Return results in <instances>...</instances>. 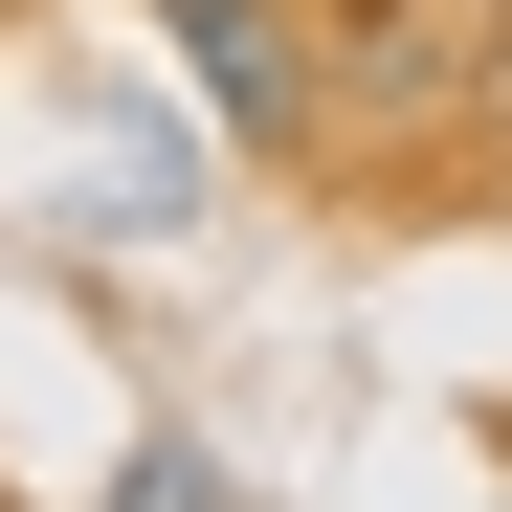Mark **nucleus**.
I'll return each mask as SVG.
<instances>
[{"instance_id":"f257e3e1","label":"nucleus","mask_w":512,"mask_h":512,"mask_svg":"<svg viewBox=\"0 0 512 512\" xmlns=\"http://www.w3.org/2000/svg\"><path fill=\"white\" fill-rule=\"evenodd\" d=\"M468 90H490L468 0H357V23H312V134H334V156H379V134H446Z\"/></svg>"},{"instance_id":"f03ea898","label":"nucleus","mask_w":512,"mask_h":512,"mask_svg":"<svg viewBox=\"0 0 512 512\" xmlns=\"http://www.w3.org/2000/svg\"><path fill=\"white\" fill-rule=\"evenodd\" d=\"M156 45H179L223 156H334L312 134V0H156Z\"/></svg>"},{"instance_id":"20e7f679","label":"nucleus","mask_w":512,"mask_h":512,"mask_svg":"<svg viewBox=\"0 0 512 512\" xmlns=\"http://www.w3.org/2000/svg\"><path fill=\"white\" fill-rule=\"evenodd\" d=\"M90 512H245V490H223V446H201V423H134Z\"/></svg>"},{"instance_id":"7ed1b4c3","label":"nucleus","mask_w":512,"mask_h":512,"mask_svg":"<svg viewBox=\"0 0 512 512\" xmlns=\"http://www.w3.org/2000/svg\"><path fill=\"white\" fill-rule=\"evenodd\" d=\"M90 223H112V245H179V223H201V134L112 90V134H90Z\"/></svg>"}]
</instances>
